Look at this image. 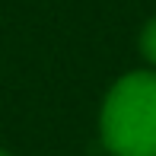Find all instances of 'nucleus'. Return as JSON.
<instances>
[{
  "instance_id": "nucleus-1",
  "label": "nucleus",
  "mask_w": 156,
  "mask_h": 156,
  "mask_svg": "<svg viewBox=\"0 0 156 156\" xmlns=\"http://www.w3.org/2000/svg\"><path fill=\"white\" fill-rule=\"evenodd\" d=\"M99 134L112 156H156V70L124 73L108 89Z\"/></svg>"
},
{
  "instance_id": "nucleus-2",
  "label": "nucleus",
  "mask_w": 156,
  "mask_h": 156,
  "mask_svg": "<svg viewBox=\"0 0 156 156\" xmlns=\"http://www.w3.org/2000/svg\"><path fill=\"white\" fill-rule=\"evenodd\" d=\"M140 54L156 67V16L140 29Z\"/></svg>"
},
{
  "instance_id": "nucleus-3",
  "label": "nucleus",
  "mask_w": 156,
  "mask_h": 156,
  "mask_svg": "<svg viewBox=\"0 0 156 156\" xmlns=\"http://www.w3.org/2000/svg\"><path fill=\"white\" fill-rule=\"evenodd\" d=\"M0 156H10V153H6V150H0Z\"/></svg>"
}]
</instances>
